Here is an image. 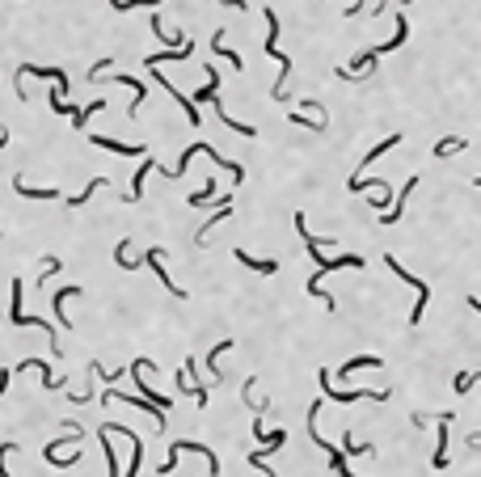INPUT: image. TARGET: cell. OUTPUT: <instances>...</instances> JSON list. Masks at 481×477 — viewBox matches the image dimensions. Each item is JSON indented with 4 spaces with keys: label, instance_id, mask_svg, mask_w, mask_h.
<instances>
[{
    "label": "cell",
    "instance_id": "7a4b0ae2",
    "mask_svg": "<svg viewBox=\"0 0 481 477\" xmlns=\"http://www.w3.org/2000/svg\"><path fill=\"white\" fill-rule=\"evenodd\" d=\"M295 233L304 237V249H308V253L317 258V279H321V275H330V271H346V266H355V271H359V266H363V258H359V253H342V258H325V253L317 249V237H313V233L304 229V216H300V211H295Z\"/></svg>",
    "mask_w": 481,
    "mask_h": 477
},
{
    "label": "cell",
    "instance_id": "d6a6232c",
    "mask_svg": "<svg viewBox=\"0 0 481 477\" xmlns=\"http://www.w3.org/2000/svg\"><path fill=\"white\" fill-rule=\"evenodd\" d=\"M9 452H17V443H0V477H13L4 469V456H9Z\"/></svg>",
    "mask_w": 481,
    "mask_h": 477
},
{
    "label": "cell",
    "instance_id": "ffe728a7",
    "mask_svg": "<svg viewBox=\"0 0 481 477\" xmlns=\"http://www.w3.org/2000/svg\"><path fill=\"white\" fill-rule=\"evenodd\" d=\"M359 368H385V359H380V355H355V359H346L338 372H342V376H355Z\"/></svg>",
    "mask_w": 481,
    "mask_h": 477
},
{
    "label": "cell",
    "instance_id": "4fadbf2b",
    "mask_svg": "<svg viewBox=\"0 0 481 477\" xmlns=\"http://www.w3.org/2000/svg\"><path fill=\"white\" fill-rule=\"evenodd\" d=\"M85 287H59L55 291V300H51V308H55V321L64 326V330H72V321H68V300H76Z\"/></svg>",
    "mask_w": 481,
    "mask_h": 477
},
{
    "label": "cell",
    "instance_id": "3957f363",
    "mask_svg": "<svg viewBox=\"0 0 481 477\" xmlns=\"http://www.w3.org/2000/svg\"><path fill=\"white\" fill-rule=\"evenodd\" d=\"M182 452H194V456H203V461H207V473L220 477V456H216V452H211L207 443H194V439H178V443L169 448V456H165V465H161L156 473H173V469H178V456H182Z\"/></svg>",
    "mask_w": 481,
    "mask_h": 477
},
{
    "label": "cell",
    "instance_id": "1f68e13d",
    "mask_svg": "<svg viewBox=\"0 0 481 477\" xmlns=\"http://www.w3.org/2000/svg\"><path fill=\"white\" fill-rule=\"evenodd\" d=\"M249 465H253L258 473H266V477H279L275 469H270V461H266V456H258V452H249Z\"/></svg>",
    "mask_w": 481,
    "mask_h": 477
},
{
    "label": "cell",
    "instance_id": "8992f818",
    "mask_svg": "<svg viewBox=\"0 0 481 477\" xmlns=\"http://www.w3.org/2000/svg\"><path fill=\"white\" fill-rule=\"evenodd\" d=\"M385 266H388V271H393V275H397V279H401V283L418 287V304H414V313H410V326H422V313H427V300H431V287L422 283L418 275H410V271H405V266H401V262H397L393 253H385Z\"/></svg>",
    "mask_w": 481,
    "mask_h": 477
},
{
    "label": "cell",
    "instance_id": "6da1fadb",
    "mask_svg": "<svg viewBox=\"0 0 481 477\" xmlns=\"http://www.w3.org/2000/svg\"><path fill=\"white\" fill-rule=\"evenodd\" d=\"M262 17H266V43H262V51L279 59V81H275V89H270V94H275V101H283V94H288L291 55H283V51H279V17H275V9H262Z\"/></svg>",
    "mask_w": 481,
    "mask_h": 477
},
{
    "label": "cell",
    "instance_id": "9c48e42d",
    "mask_svg": "<svg viewBox=\"0 0 481 477\" xmlns=\"http://www.w3.org/2000/svg\"><path fill=\"white\" fill-rule=\"evenodd\" d=\"M26 76H43V81H55V89H59V94H68V72H64V68H43V64H21V68H17V81H26Z\"/></svg>",
    "mask_w": 481,
    "mask_h": 477
},
{
    "label": "cell",
    "instance_id": "d4e9b609",
    "mask_svg": "<svg viewBox=\"0 0 481 477\" xmlns=\"http://www.w3.org/2000/svg\"><path fill=\"white\" fill-rule=\"evenodd\" d=\"M405 140V136H401V131H388V140H380L376 144V148H372V152H368V156H363V165H376V161H380V156H385L388 148H397V144Z\"/></svg>",
    "mask_w": 481,
    "mask_h": 477
},
{
    "label": "cell",
    "instance_id": "ac0fdd59",
    "mask_svg": "<svg viewBox=\"0 0 481 477\" xmlns=\"http://www.w3.org/2000/svg\"><path fill=\"white\" fill-rule=\"evenodd\" d=\"M152 169H156V161H152V156H144V165L136 169V182H131V194H127V203H140V199H144V182H148V174H152Z\"/></svg>",
    "mask_w": 481,
    "mask_h": 477
},
{
    "label": "cell",
    "instance_id": "f546056e",
    "mask_svg": "<svg viewBox=\"0 0 481 477\" xmlns=\"http://www.w3.org/2000/svg\"><path fill=\"white\" fill-rule=\"evenodd\" d=\"M101 452H106V461H110V477H118V456H114V448H110V435L101 431Z\"/></svg>",
    "mask_w": 481,
    "mask_h": 477
},
{
    "label": "cell",
    "instance_id": "d590c367",
    "mask_svg": "<svg viewBox=\"0 0 481 477\" xmlns=\"http://www.w3.org/2000/svg\"><path fill=\"white\" fill-rule=\"evenodd\" d=\"M473 186H477V191H481V178H473Z\"/></svg>",
    "mask_w": 481,
    "mask_h": 477
},
{
    "label": "cell",
    "instance_id": "4dcf8cb0",
    "mask_svg": "<svg viewBox=\"0 0 481 477\" xmlns=\"http://www.w3.org/2000/svg\"><path fill=\"white\" fill-rule=\"evenodd\" d=\"M55 271H64V262H59V258L51 253V258H43V275H39V283H47V279L55 275Z\"/></svg>",
    "mask_w": 481,
    "mask_h": 477
},
{
    "label": "cell",
    "instance_id": "836d02e7",
    "mask_svg": "<svg viewBox=\"0 0 481 477\" xmlns=\"http://www.w3.org/2000/svg\"><path fill=\"white\" fill-rule=\"evenodd\" d=\"M469 448H481V431H473V435H469Z\"/></svg>",
    "mask_w": 481,
    "mask_h": 477
},
{
    "label": "cell",
    "instance_id": "5b68a950",
    "mask_svg": "<svg viewBox=\"0 0 481 477\" xmlns=\"http://www.w3.org/2000/svg\"><path fill=\"white\" fill-rule=\"evenodd\" d=\"M21 279H13V304H9V317H13V326H39V330H47L51 338V355H59V334H55V326L51 321H43V317H30L26 308H21Z\"/></svg>",
    "mask_w": 481,
    "mask_h": 477
},
{
    "label": "cell",
    "instance_id": "74e56055",
    "mask_svg": "<svg viewBox=\"0 0 481 477\" xmlns=\"http://www.w3.org/2000/svg\"><path fill=\"white\" fill-rule=\"evenodd\" d=\"M0 237H4V233H0Z\"/></svg>",
    "mask_w": 481,
    "mask_h": 477
},
{
    "label": "cell",
    "instance_id": "83f0119b",
    "mask_svg": "<svg viewBox=\"0 0 481 477\" xmlns=\"http://www.w3.org/2000/svg\"><path fill=\"white\" fill-rule=\"evenodd\" d=\"M288 119L295 127H304V131H325V119H308V114H300V110H291Z\"/></svg>",
    "mask_w": 481,
    "mask_h": 477
},
{
    "label": "cell",
    "instance_id": "cb8c5ba5",
    "mask_svg": "<svg viewBox=\"0 0 481 477\" xmlns=\"http://www.w3.org/2000/svg\"><path fill=\"white\" fill-rule=\"evenodd\" d=\"M13 191L21 194V199H59V191L51 186V191H39V186H30L26 178H13Z\"/></svg>",
    "mask_w": 481,
    "mask_h": 477
},
{
    "label": "cell",
    "instance_id": "44dd1931",
    "mask_svg": "<svg viewBox=\"0 0 481 477\" xmlns=\"http://www.w3.org/2000/svg\"><path fill=\"white\" fill-rule=\"evenodd\" d=\"M342 456H376V443H355V435L346 431L342 435V448H338Z\"/></svg>",
    "mask_w": 481,
    "mask_h": 477
},
{
    "label": "cell",
    "instance_id": "484cf974",
    "mask_svg": "<svg viewBox=\"0 0 481 477\" xmlns=\"http://www.w3.org/2000/svg\"><path fill=\"white\" fill-rule=\"evenodd\" d=\"M465 136H443V140L435 144V156H452V152H465Z\"/></svg>",
    "mask_w": 481,
    "mask_h": 477
},
{
    "label": "cell",
    "instance_id": "e0dca14e",
    "mask_svg": "<svg viewBox=\"0 0 481 477\" xmlns=\"http://www.w3.org/2000/svg\"><path fill=\"white\" fill-rule=\"evenodd\" d=\"M237 262H241V266H249V271H258V275H275V271H279V262H275V258H249L245 249H237Z\"/></svg>",
    "mask_w": 481,
    "mask_h": 477
},
{
    "label": "cell",
    "instance_id": "f1b7e54d",
    "mask_svg": "<svg viewBox=\"0 0 481 477\" xmlns=\"http://www.w3.org/2000/svg\"><path fill=\"white\" fill-rule=\"evenodd\" d=\"M473 384H481V372H456L452 388H456V393H465V388H473Z\"/></svg>",
    "mask_w": 481,
    "mask_h": 477
},
{
    "label": "cell",
    "instance_id": "52a82bcc",
    "mask_svg": "<svg viewBox=\"0 0 481 477\" xmlns=\"http://www.w3.org/2000/svg\"><path fill=\"white\" fill-rule=\"evenodd\" d=\"M148 368H152L148 359H136V363H131V376H136V388H140V397H144V401H152V406H156V410L165 414V410H169L173 401H169L165 393H152V384H148ZM152 372H156V368H152Z\"/></svg>",
    "mask_w": 481,
    "mask_h": 477
},
{
    "label": "cell",
    "instance_id": "8d00e7d4",
    "mask_svg": "<svg viewBox=\"0 0 481 477\" xmlns=\"http://www.w3.org/2000/svg\"><path fill=\"white\" fill-rule=\"evenodd\" d=\"M397 4H410V0H397Z\"/></svg>",
    "mask_w": 481,
    "mask_h": 477
},
{
    "label": "cell",
    "instance_id": "9a60e30c",
    "mask_svg": "<svg viewBox=\"0 0 481 477\" xmlns=\"http://www.w3.org/2000/svg\"><path fill=\"white\" fill-rule=\"evenodd\" d=\"M211 106H216V114H220V123H224L228 131H237V136H245V140H253V136H258V131H253L249 123H237V119H233V114L224 110V101H220V97H211Z\"/></svg>",
    "mask_w": 481,
    "mask_h": 477
},
{
    "label": "cell",
    "instance_id": "ba28073f",
    "mask_svg": "<svg viewBox=\"0 0 481 477\" xmlns=\"http://www.w3.org/2000/svg\"><path fill=\"white\" fill-rule=\"evenodd\" d=\"M161 262H165V249H161V245H152V249H148L144 258H140V266H152V271H156V279H161V283L169 287V296L186 300V287H178V283H173V279H169V271H165Z\"/></svg>",
    "mask_w": 481,
    "mask_h": 477
},
{
    "label": "cell",
    "instance_id": "5bb4252c",
    "mask_svg": "<svg viewBox=\"0 0 481 477\" xmlns=\"http://www.w3.org/2000/svg\"><path fill=\"white\" fill-rule=\"evenodd\" d=\"M194 55V43H186V47H169V51H152L144 59V68H156V64H182V59H191Z\"/></svg>",
    "mask_w": 481,
    "mask_h": 477
},
{
    "label": "cell",
    "instance_id": "30bf717a",
    "mask_svg": "<svg viewBox=\"0 0 481 477\" xmlns=\"http://www.w3.org/2000/svg\"><path fill=\"white\" fill-rule=\"evenodd\" d=\"M148 72H152V81H156V85H161V89H169V97H173V101H178V106H182V110H186V119H191V127H194V131H198V127H203V119H198V106H194L191 97L182 94V89H173V85H169V81H165V76H161V72H156V68H148Z\"/></svg>",
    "mask_w": 481,
    "mask_h": 477
},
{
    "label": "cell",
    "instance_id": "8fae6325",
    "mask_svg": "<svg viewBox=\"0 0 481 477\" xmlns=\"http://www.w3.org/2000/svg\"><path fill=\"white\" fill-rule=\"evenodd\" d=\"M452 418L456 414H435V423H439V443H435V456H431V465L435 469H447V439H452Z\"/></svg>",
    "mask_w": 481,
    "mask_h": 477
},
{
    "label": "cell",
    "instance_id": "4316f807",
    "mask_svg": "<svg viewBox=\"0 0 481 477\" xmlns=\"http://www.w3.org/2000/svg\"><path fill=\"white\" fill-rule=\"evenodd\" d=\"M106 186H110L106 178H93V182H89V186H85L81 194H72V199H68V207H81V203H89V199H93L97 191H106Z\"/></svg>",
    "mask_w": 481,
    "mask_h": 477
},
{
    "label": "cell",
    "instance_id": "e575fe53",
    "mask_svg": "<svg viewBox=\"0 0 481 477\" xmlns=\"http://www.w3.org/2000/svg\"><path fill=\"white\" fill-rule=\"evenodd\" d=\"M469 308H477V313H481V300H477V296H469Z\"/></svg>",
    "mask_w": 481,
    "mask_h": 477
},
{
    "label": "cell",
    "instance_id": "603a6c76",
    "mask_svg": "<svg viewBox=\"0 0 481 477\" xmlns=\"http://www.w3.org/2000/svg\"><path fill=\"white\" fill-rule=\"evenodd\" d=\"M211 51H216V55H224V59H228V64H233L237 72H241V68H245V59H241L237 51H228V47H224V26H220V30L211 34Z\"/></svg>",
    "mask_w": 481,
    "mask_h": 477
},
{
    "label": "cell",
    "instance_id": "2e32d148",
    "mask_svg": "<svg viewBox=\"0 0 481 477\" xmlns=\"http://www.w3.org/2000/svg\"><path fill=\"white\" fill-rule=\"evenodd\" d=\"M97 148H110V152H118V156H140L144 148L140 144H123V140H110V136H89Z\"/></svg>",
    "mask_w": 481,
    "mask_h": 477
},
{
    "label": "cell",
    "instance_id": "277c9868",
    "mask_svg": "<svg viewBox=\"0 0 481 477\" xmlns=\"http://www.w3.org/2000/svg\"><path fill=\"white\" fill-rule=\"evenodd\" d=\"M317 381H321V393L330 401H342V406H350V401H388V388H334L325 368L317 372Z\"/></svg>",
    "mask_w": 481,
    "mask_h": 477
},
{
    "label": "cell",
    "instance_id": "d6986e66",
    "mask_svg": "<svg viewBox=\"0 0 481 477\" xmlns=\"http://www.w3.org/2000/svg\"><path fill=\"white\" fill-rule=\"evenodd\" d=\"M233 346H237L233 338H220V342L207 351V372H211V381H220V355H224V351H233Z\"/></svg>",
    "mask_w": 481,
    "mask_h": 477
},
{
    "label": "cell",
    "instance_id": "7402d4cb",
    "mask_svg": "<svg viewBox=\"0 0 481 477\" xmlns=\"http://www.w3.org/2000/svg\"><path fill=\"white\" fill-rule=\"evenodd\" d=\"M346 191H350V194H355V191H380V194L393 199V191H388L385 178H350V182H346Z\"/></svg>",
    "mask_w": 481,
    "mask_h": 477
},
{
    "label": "cell",
    "instance_id": "7c38bea8",
    "mask_svg": "<svg viewBox=\"0 0 481 477\" xmlns=\"http://www.w3.org/2000/svg\"><path fill=\"white\" fill-rule=\"evenodd\" d=\"M414 191H418V178H410V182L401 186V194L393 199V207H385V211H380V224H397V220L405 216V199H410Z\"/></svg>",
    "mask_w": 481,
    "mask_h": 477
}]
</instances>
